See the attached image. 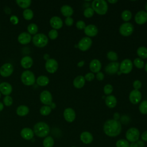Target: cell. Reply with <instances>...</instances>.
<instances>
[{
	"instance_id": "cell-19",
	"label": "cell",
	"mask_w": 147,
	"mask_h": 147,
	"mask_svg": "<svg viewBox=\"0 0 147 147\" xmlns=\"http://www.w3.org/2000/svg\"><path fill=\"white\" fill-rule=\"evenodd\" d=\"M49 23L51 26L54 29H59L63 26V21L62 20L57 16L52 17L49 21Z\"/></svg>"
},
{
	"instance_id": "cell-29",
	"label": "cell",
	"mask_w": 147,
	"mask_h": 147,
	"mask_svg": "<svg viewBox=\"0 0 147 147\" xmlns=\"http://www.w3.org/2000/svg\"><path fill=\"white\" fill-rule=\"evenodd\" d=\"M49 82V78L45 75L39 76L36 80V83L40 86H45L48 84Z\"/></svg>"
},
{
	"instance_id": "cell-3",
	"label": "cell",
	"mask_w": 147,
	"mask_h": 147,
	"mask_svg": "<svg viewBox=\"0 0 147 147\" xmlns=\"http://www.w3.org/2000/svg\"><path fill=\"white\" fill-rule=\"evenodd\" d=\"M92 9L99 15L105 14L108 10V5L104 0H94L92 1Z\"/></svg>"
},
{
	"instance_id": "cell-1",
	"label": "cell",
	"mask_w": 147,
	"mask_h": 147,
	"mask_svg": "<svg viewBox=\"0 0 147 147\" xmlns=\"http://www.w3.org/2000/svg\"><path fill=\"white\" fill-rule=\"evenodd\" d=\"M122 130V126L119 121L109 119L103 125L104 133L108 136L114 137L118 136Z\"/></svg>"
},
{
	"instance_id": "cell-5",
	"label": "cell",
	"mask_w": 147,
	"mask_h": 147,
	"mask_svg": "<svg viewBox=\"0 0 147 147\" xmlns=\"http://www.w3.org/2000/svg\"><path fill=\"white\" fill-rule=\"evenodd\" d=\"M33 44L40 48H42L46 46L48 42L47 36L43 33H37L32 38Z\"/></svg>"
},
{
	"instance_id": "cell-23",
	"label": "cell",
	"mask_w": 147,
	"mask_h": 147,
	"mask_svg": "<svg viewBox=\"0 0 147 147\" xmlns=\"http://www.w3.org/2000/svg\"><path fill=\"white\" fill-rule=\"evenodd\" d=\"M21 137L26 140H31L34 136V132L30 128L25 127L23 128L21 131Z\"/></svg>"
},
{
	"instance_id": "cell-11",
	"label": "cell",
	"mask_w": 147,
	"mask_h": 147,
	"mask_svg": "<svg viewBox=\"0 0 147 147\" xmlns=\"http://www.w3.org/2000/svg\"><path fill=\"white\" fill-rule=\"evenodd\" d=\"M92 45V40L88 37H85L82 38L78 44L79 49L82 51H86L88 50Z\"/></svg>"
},
{
	"instance_id": "cell-27",
	"label": "cell",
	"mask_w": 147,
	"mask_h": 147,
	"mask_svg": "<svg viewBox=\"0 0 147 147\" xmlns=\"http://www.w3.org/2000/svg\"><path fill=\"white\" fill-rule=\"evenodd\" d=\"M105 103L109 108H114L117 105V99L114 95H109L106 98Z\"/></svg>"
},
{
	"instance_id": "cell-7",
	"label": "cell",
	"mask_w": 147,
	"mask_h": 147,
	"mask_svg": "<svg viewBox=\"0 0 147 147\" xmlns=\"http://www.w3.org/2000/svg\"><path fill=\"white\" fill-rule=\"evenodd\" d=\"M134 31V26L130 22L122 24L119 27V33L123 36H129Z\"/></svg>"
},
{
	"instance_id": "cell-24",
	"label": "cell",
	"mask_w": 147,
	"mask_h": 147,
	"mask_svg": "<svg viewBox=\"0 0 147 147\" xmlns=\"http://www.w3.org/2000/svg\"><path fill=\"white\" fill-rule=\"evenodd\" d=\"M33 59L29 56H24L21 60V66L25 69L30 68L33 65Z\"/></svg>"
},
{
	"instance_id": "cell-57",
	"label": "cell",
	"mask_w": 147,
	"mask_h": 147,
	"mask_svg": "<svg viewBox=\"0 0 147 147\" xmlns=\"http://www.w3.org/2000/svg\"><path fill=\"white\" fill-rule=\"evenodd\" d=\"M49 107L51 108V109H55V108L56 107V104H55V103L52 102L51 104L49 105Z\"/></svg>"
},
{
	"instance_id": "cell-33",
	"label": "cell",
	"mask_w": 147,
	"mask_h": 147,
	"mask_svg": "<svg viewBox=\"0 0 147 147\" xmlns=\"http://www.w3.org/2000/svg\"><path fill=\"white\" fill-rule=\"evenodd\" d=\"M24 18L26 20H30L33 17V12L32 10L30 9H25L22 13Z\"/></svg>"
},
{
	"instance_id": "cell-38",
	"label": "cell",
	"mask_w": 147,
	"mask_h": 147,
	"mask_svg": "<svg viewBox=\"0 0 147 147\" xmlns=\"http://www.w3.org/2000/svg\"><path fill=\"white\" fill-rule=\"evenodd\" d=\"M139 110L143 114H147V100L142 101L139 106Z\"/></svg>"
},
{
	"instance_id": "cell-12",
	"label": "cell",
	"mask_w": 147,
	"mask_h": 147,
	"mask_svg": "<svg viewBox=\"0 0 147 147\" xmlns=\"http://www.w3.org/2000/svg\"><path fill=\"white\" fill-rule=\"evenodd\" d=\"M40 100L45 105L48 106L52 102V96L51 93L48 90H44L40 93Z\"/></svg>"
},
{
	"instance_id": "cell-6",
	"label": "cell",
	"mask_w": 147,
	"mask_h": 147,
	"mask_svg": "<svg viewBox=\"0 0 147 147\" xmlns=\"http://www.w3.org/2000/svg\"><path fill=\"white\" fill-rule=\"evenodd\" d=\"M140 131L136 127H130L129 128L126 133L125 137L126 140L128 142H135L138 141L140 138Z\"/></svg>"
},
{
	"instance_id": "cell-49",
	"label": "cell",
	"mask_w": 147,
	"mask_h": 147,
	"mask_svg": "<svg viewBox=\"0 0 147 147\" xmlns=\"http://www.w3.org/2000/svg\"><path fill=\"white\" fill-rule=\"evenodd\" d=\"M65 23L67 26H71L74 23V20L71 17H67L65 20Z\"/></svg>"
},
{
	"instance_id": "cell-40",
	"label": "cell",
	"mask_w": 147,
	"mask_h": 147,
	"mask_svg": "<svg viewBox=\"0 0 147 147\" xmlns=\"http://www.w3.org/2000/svg\"><path fill=\"white\" fill-rule=\"evenodd\" d=\"M107 58L111 60V61H113V62L117 60L118 59V56H117V54L113 52V51H110L107 53Z\"/></svg>"
},
{
	"instance_id": "cell-22",
	"label": "cell",
	"mask_w": 147,
	"mask_h": 147,
	"mask_svg": "<svg viewBox=\"0 0 147 147\" xmlns=\"http://www.w3.org/2000/svg\"><path fill=\"white\" fill-rule=\"evenodd\" d=\"M102 67L100 61L98 59H93L90 63V69L94 73H98L99 72Z\"/></svg>"
},
{
	"instance_id": "cell-39",
	"label": "cell",
	"mask_w": 147,
	"mask_h": 147,
	"mask_svg": "<svg viewBox=\"0 0 147 147\" xmlns=\"http://www.w3.org/2000/svg\"><path fill=\"white\" fill-rule=\"evenodd\" d=\"M134 64L138 68H142L144 67V62L140 58H136L134 60Z\"/></svg>"
},
{
	"instance_id": "cell-48",
	"label": "cell",
	"mask_w": 147,
	"mask_h": 147,
	"mask_svg": "<svg viewBox=\"0 0 147 147\" xmlns=\"http://www.w3.org/2000/svg\"><path fill=\"white\" fill-rule=\"evenodd\" d=\"M133 87L134 88L135 90H138V89H140L141 87V86H142V84H141V82L140 81V80H135L134 82H133Z\"/></svg>"
},
{
	"instance_id": "cell-21",
	"label": "cell",
	"mask_w": 147,
	"mask_h": 147,
	"mask_svg": "<svg viewBox=\"0 0 147 147\" xmlns=\"http://www.w3.org/2000/svg\"><path fill=\"white\" fill-rule=\"evenodd\" d=\"M98 32L97 27L94 25H88L84 28V33L89 37L95 36Z\"/></svg>"
},
{
	"instance_id": "cell-56",
	"label": "cell",
	"mask_w": 147,
	"mask_h": 147,
	"mask_svg": "<svg viewBox=\"0 0 147 147\" xmlns=\"http://www.w3.org/2000/svg\"><path fill=\"white\" fill-rule=\"evenodd\" d=\"M84 64V61H80V62H79V63H78V66L79 67H82Z\"/></svg>"
},
{
	"instance_id": "cell-2",
	"label": "cell",
	"mask_w": 147,
	"mask_h": 147,
	"mask_svg": "<svg viewBox=\"0 0 147 147\" xmlns=\"http://www.w3.org/2000/svg\"><path fill=\"white\" fill-rule=\"evenodd\" d=\"M50 131L49 125L44 122H38L33 127V132L38 137H46Z\"/></svg>"
},
{
	"instance_id": "cell-51",
	"label": "cell",
	"mask_w": 147,
	"mask_h": 147,
	"mask_svg": "<svg viewBox=\"0 0 147 147\" xmlns=\"http://www.w3.org/2000/svg\"><path fill=\"white\" fill-rule=\"evenodd\" d=\"M96 78L97 80H102L104 79V75L102 72H99L96 74Z\"/></svg>"
},
{
	"instance_id": "cell-18",
	"label": "cell",
	"mask_w": 147,
	"mask_h": 147,
	"mask_svg": "<svg viewBox=\"0 0 147 147\" xmlns=\"http://www.w3.org/2000/svg\"><path fill=\"white\" fill-rule=\"evenodd\" d=\"M18 41L21 44H27L31 41V34L28 32H22L18 36Z\"/></svg>"
},
{
	"instance_id": "cell-59",
	"label": "cell",
	"mask_w": 147,
	"mask_h": 147,
	"mask_svg": "<svg viewBox=\"0 0 147 147\" xmlns=\"http://www.w3.org/2000/svg\"><path fill=\"white\" fill-rule=\"evenodd\" d=\"M108 2L110 3H115L116 2H117V0H113V1H111V0H109Z\"/></svg>"
},
{
	"instance_id": "cell-34",
	"label": "cell",
	"mask_w": 147,
	"mask_h": 147,
	"mask_svg": "<svg viewBox=\"0 0 147 147\" xmlns=\"http://www.w3.org/2000/svg\"><path fill=\"white\" fill-rule=\"evenodd\" d=\"M27 30L29 34L35 35L38 32V26L36 24L31 23L28 26Z\"/></svg>"
},
{
	"instance_id": "cell-46",
	"label": "cell",
	"mask_w": 147,
	"mask_h": 147,
	"mask_svg": "<svg viewBox=\"0 0 147 147\" xmlns=\"http://www.w3.org/2000/svg\"><path fill=\"white\" fill-rule=\"evenodd\" d=\"M84 78L85 80H86L87 81H92L94 79L95 75H94V74L93 73L90 72V73L86 74Z\"/></svg>"
},
{
	"instance_id": "cell-43",
	"label": "cell",
	"mask_w": 147,
	"mask_h": 147,
	"mask_svg": "<svg viewBox=\"0 0 147 147\" xmlns=\"http://www.w3.org/2000/svg\"><path fill=\"white\" fill-rule=\"evenodd\" d=\"M48 36L51 39L55 40L58 36V32L56 29H51L48 33Z\"/></svg>"
},
{
	"instance_id": "cell-35",
	"label": "cell",
	"mask_w": 147,
	"mask_h": 147,
	"mask_svg": "<svg viewBox=\"0 0 147 147\" xmlns=\"http://www.w3.org/2000/svg\"><path fill=\"white\" fill-rule=\"evenodd\" d=\"M51 112V108L49 106H42L40 109V113L41 115L46 116L49 115Z\"/></svg>"
},
{
	"instance_id": "cell-45",
	"label": "cell",
	"mask_w": 147,
	"mask_h": 147,
	"mask_svg": "<svg viewBox=\"0 0 147 147\" xmlns=\"http://www.w3.org/2000/svg\"><path fill=\"white\" fill-rule=\"evenodd\" d=\"M76 28L78 29H80V30H82V29H84V28H86V24L85 22L83 21H82V20H80V21H78L76 24Z\"/></svg>"
},
{
	"instance_id": "cell-61",
	"label": "cell",
	"mask_w": 147,
	"mask_h": 147,
	"mask_svg": "<svg viewBox=\"0 0 147 147\" xmlns=\"http://www.w3.org/2000/svg\"><path fill=\"white\" fill-rule=\"evenodd\" d=\"M145 9H146V11H147V3H146V5H145ZM147 13V12H146Z\"/></svg>"
},
{
	"instance_id": "cell-64",
	"label": "cell",
	"mask_w": 147,
	"mask_h": 147,
	"mask_svg": "<svg viewBox=\"0 0 147 147\" xmlns=\"http://www.w3.org/2000/svg\"><path fill=\"white\" fill-rule=\"evenodd\" d=\"M71 147H76V146H71Z\"/></svg>"
},
{
	"instance_id": "cell-41",
	"label": "cell",
	"mask_w": 147,
	"mask_h": 147,
	"mask_svg": "<svg viewBox=\"0 0 147 147\" xmlns=\"http://www.w3.org/2000/svg\"><path fill=\"white\" fill-rule=\"evenodd\" d=\"M94 11L92 8L87 7L84 10L83 14L84 17H86V18H90L94 15Z\"/></svg>"
},
{
	"instance_id": "cell-25",
	"label": "cell",
	"mask_w": 147,
	"mask_h": 147,
	"mask_svg": "<svg viewBox=\"0 0 147 147\" xmlns=\"http://www.w3.org/2000/svg\"><path fill=\"white\" fill-rule=\"evenodd\" d=\"M73 84L76 88H81L85 84V79L84 76L80 75L76 77L73 82Z\"/></svg>"
},
{
	"instance_id": "cell-14",
	"label": "cell",
	"mask_w": 147,
	"mask_h": 147,
	"mask_svg": "<svg viewBox=\"0 0 147 147\" xmlns=\"http://www.w3.org/2000/svg\"><path fill=\"white\" fill-rule=\"evenodd\" d=\"M142 98L141 93L137 90H133L129 94V100L133 104H137L140 102Z\"/></svg>"
},
{
	"instance_id": "cell-42",
	"label": "cell",
	"mask_w": 147,
	"mask_h": 147,
	"mask_svg": "<svg viewBox=\"0 0 147 147\" xmlns=\"http://www.w3.org/2000/svg\"><path fill=\"white\" fill-rule=\"evenodd\" d=\"M3 105H5L6 106H11L13 102V98L11 96H10L9 95L5 96L3 98Z\"/></svg>"
},
{
	"instance_id": "cell-9",
	"label": "cell",
	"mask_w": 147,
	"mask_h": 147,
	"mask_svg": "<svg viewBox=\"0 0 147 147\" xmlns=\"http://www.w3.org/2000/svg\"><path fill=\"white\" fill-rule=\"evenodd\" d=\"M14 71L13 65L9 63L3 64L0 68V75L3 77L10 76Z\"/></svg>"
},
{
	"instance_id": "cell-28",
	"label": "cell",
	"mask_w": 147,
	"mask_h": 147,
	"mask_svg": "<svg viewBox=\"0 0 147 147\" xmlns=\"http://www.w3.org/2000/svg\"><path fill=\"white\" fill-rule=\"evenodd\" d=\"M29 112V109L25 105H20L16 109L17 114L19 116H25Z\"/></svg>"
},
{
	"instance_id": "cell-44",
	"label": "cell",
	"mask_w": 147,
	"mask_h": 147,
	"mask_svg": "<svg viewBox=\"0 0 147 147\" xmlns=\"http://www.w3.org/2000/svg\"><path fill=\"white\" fill-rule=\"evenodd\" d=\"M113 90V86L111 85V84H106L104 88H103V91H104V93L106 95H109L110 94L112 91Z\"/></svg>"
},
{
	"instance_id": "cell-17",
	"label": "cell",
	"mask_w": 147,
	"mask_h": 147,
	"mask_svg": "<svg viewBox=\"0 0 147 147\" xmlns=\"http://www.w3.org/2000/svg\"><path fill=\"white\" fill-rule=\"evenodd\" d=\"M12 90V86L10 83L6 82L0 83V92L4 95H9L11 93Z\"/></svg>"
},
{
	"instance_id": "cell-58",
	"label": "cell",
	"mask_w": 147,
	"mask_h": 147,
	"mask_svg": "<svg viewBox=\"0 0 147 147\" xmlns=\"http://www.w3.org/2000/svg\"><path fill=\"white\" fill-rule=\"evenodd\" d=\"M3 107H4L3 103L0 102V111H1L3 109Z\"/></svg>"
},
{
	"instance_id": "cell-30",
	"label": "cell",
	"mask_w": 147,
	"mask_h": 147,
	"mask_svg": "<svg viewBox=\"0 0 147 147\" xmlns=\"http://www.w3.org/2000/svg\"><path fill=\"white\" fill-rule=\"evenodd\" d=\"M138 56L141 59L147 58V48L145 47H140L137 51Z\"/></svg>"
},
{
	"instance_id": "cell-52",
	"label": "cell",
	"mask_w": 147,
	"mask_h": 147,
	"mask_svg": "<svg viewBox=\"0 0 147 147\" xmlns=\"http://www.w3.org/2000/svg\"><path fill=\"white\" fill-rule=\"evenodd\" d=\"M113 117H114V119L116 120V121H118V119H119V117H120L119 114L118 113H115L114 114Z\"/></svg>"
},
{
	"instance_id": "cell-8",
	"label": "cell",
	"mask_w": 147,
	"mask_h": 147,
	"mask_svg": "<svg viewBox=\"0 0 147 147\" xmlns=\"http://www.w3.org/2000/svg\"><path fill=\"white\" fill-rule=\"evenodd\" d=\"M133 68V64L130 59H126L123 60L119 64L120 72L124 74H129Z\"/></svg>"
},
{
	"instance_id": "cell-55",
	"label": "cell",
	"mask_w": 147,
	"mask_h": 147,
	"mask_svg": "<svg viewBox=\"0 0 147 147\" xmlns=\"http://www.w3.org/2000/svg\"><path fill=\"white\" fill-rule=\"evenodd\" d=\"M43 58L44 59V60H45L46 61L47 60H49L50 58H49V54H48V53H45L44 55V56H43Z\"/></svg>"
},
{
	"instance_id": "cell-36",
	"label": "cell",
	"mask_w": 147,
	"mask_h": 147,
	"mask_svg": "<svg viewBox=\"0 0 147 147\" xmlns=\"http://www.w3.org/2000/svg\"><path fill=\"white\" fill-rule=\"evenodd\" d=\"M129 142L125 139H119L116 143V147H129Z\"/></svg>"
},
{
	"instance_id": "cell-50",
	"label": "cell",
	"mask_w": 147,
	"mask_h": 147,
	"mask_svg": "<svg viewBox=\"0 0 147 147\" xmlns=\"http://www.w3.org/2000/svg\"><path fill=\"white\" fill-rule=\"evenodd\" d=\"M141 140L142 141H144V142H147V130L144 131L141 136Z\"/></svg>"
},
{
	"instance_id": "cell-10",
	"label": "cell",
	"mask_w": 147,
	"mask_h": 147,
	"mask_svg": "<svg viewBox=\"0 0 147 147\" xmlns=\"http://www.w3.org/2000/svg\"><path fill=\"white\" fill-rule=\"evenodd\" d=\"M45 67L48 72L51 74L55 73L58 68V63L54 59H49L46 61Z\"/></svg>"
},
{
	"instance_id": "cell-31",
	"label": "cell",
	"mask_w": 147,
	"mask_h": 147,
	"mask_svg": "<svg viewBox=\"0 0 147 147\" xmlns=\"http://www.w3.org/2000/svg\"><path fill=\"white\" fill-rule=\"evenodd\" d=\"M44 147H53L54 145V140L51 136H47L42 142Z\"/></svg>"
},
{
	"instance_id": "cell-54",
	"label": "cell",
	"mask_w": 147,
	"mask_h": 147,
	"mask_svg": "<svg viewBox=\"0 0 147 147\" xmlns=\"http://www.w3.org/2000/svg\"><path fill=\"white\" fill-rule=\"evenodd\" d=\"M129 147H138V145L137 143V142H131L129 144Z\"/></svg>"
},
{
	"instance_id": "cell-62",
	"label": "cell",
	"mask_w": 147,
	"mask_h": 147,
	"mask_svg": "<svg viewBox=\"0 0 147 147\" xmlns=\"http://www.w3.org/2000/svg\"><path fill=\"white\" fill-rule=\"evenodd\" d=\"M121 72H118V75H120V74H121Z\"/></svg>"
},
{
	"instance_id": "cell-37",
	"label": "cell",
	"mask_w": 147,
	"mask_h": 147,
	"mask_svg": "<svg viewBox=\"0 0 147 147\" xmlns=\"http://www.w3.org/2000/svg\"><path fill=\"white\" fill-rule=\"evenodd\" d=\"M131 16L132 15H131V11L128 10H124L121 14V17L122 20L126 22L129 21L131 18Z\"/></svg>"
},
{
	"instance_id": "cell-4",
	"label": "cell",
	"mask_w": 147,
	"mask_h": 147,
	"mask_svg": "<svg viewBox=\"0 0 147 147\" xmlns=\"http://www.w3.org/2000/svg\"><path fill=\"white\" fill-rule=\"evenodd\" d=\"M21 79L22 83L26 86L33 85L36 82V78L33 72L29 70H25L22 72Z\"/></svg>"
},
{
	"instance_id": "cell-20",
	"label": "cell",
	"mask_w": 147,
	"mask_h": 147,
	"mask_svg": "<svg viewBox=\"0 0 147 147\" xmlns=\"http://www.w3.org/2000/svg\"><path fill=\"white\" fill-rule=\"evenodd\" d=\"M80 139L83 144H90L92 142L94 138L91 133L85 131L80 134Z\"/></svg>"
},
{
	"instance_id": "cell-32",
	"label": "cell",
	"mask_w": 147,
	"mask_h": 147,
	"mask_svg": "<svg viewBox=\"0 0 147 147\" xmlns=\"http://www.w3.org/2000/svg\"><path fill=\"white\" fill-rule=\"evenodd\" d=\"M16 3L20 7L24 9H28L32 1L30 0H17Z\"/></svg>"
},
{
	"instance_id": "cell-47",
	"label": "cell",
	"mask_w": 147,
	"mask_h": 147,
	"mask_svg": "<svg viewBox=\"0 0 147 147\" xmlns=\"http://www.w3.org/2000/svg\"><path fill=\"white\" fill-rule=\"evenodd\" d=\"M10 22L14 24V25H16L18 23V21H19V19L16 16H14V15H12L10 17Z\"/></svg>"
},
{
	"instance_id": "cell-26",
	"label": "cell",
	"mask_w": 147,
	"mask_h": 147,
	"mask_svg": "<svg viewBox=\"0 0 147 147\" xmlns=\"http://www.w3.org/2000/svg\"><path fill=\"white\" fill-rule=\"evenodd\" d=\"M60 11L62 13V14L66 17H71L74 13L72 8L70 6L67 5L61 6L60 9Z\"/></svg>"
},
{
	"instance_id": "cell-60",
	"label": "cell",
	"mask_w": 147,
	"mask_h": 147,
	"mask_svg": "<svg viewBox=\"0 0 147 147\" xmlns=\"http://www.w3.org/2000/svg\"><path fill=\"white\" fill-rule=\"evenodd\" d=\"M145 70L147 72V63H146V64L145 65Z\"/></svg>"
},
{
	"instance_id": "cell-16",
	"label": "cell",
	"mask_w": 147,
	"mask_h": 147,
	"mask_svg": "<svg viewBox=\"0 0 147 147\" xmlns=\"http://www.w3.org/2000/svg\"><path fill=\"white\" fill-rule=\"evenodd\" d=\"M63 115L65 121L68 122H73L76 118L75 112L72 108L65 109L64 111Z\"/></svg>"
},
{
	"instance_id": "cell-15",
	"label": "cell",
	"mask_w": 147,
	"mask_h": 147,
	"mask_svg": "<svg viewBox=\"0 0 147 147\" xmlns=\"http://www.w3.org/2000/svg\"><path fill=\"white\" fill-rule=\"evenodd\" d=\"M119 63L116 61L109 63L105 68V71L109 75H114L116 74L119 68Z\"/></svg>"
},
{
	"instance_id": "cell-13",
	"label": "cell",
	"mask_w": 147,
	"mask_h": 147,
	"mask_svg": "<svg viewBox=\"0 0 147 147\" xmlns=\"http://www.w3.org/2000/svg\"><path fill=\"white\" fill-rule=\"evenodd\" d=\"M134 20L138 25H142L145 24L147 21V13L143 10L139 11L136 14Z\"/></svg>"
},
{
	"instance_id": "cell-53",
	"label": "cell",
	"mask_w": 147,
	"mask_h": 147,
	"mask_svg": "<svg viewBox=\"0 0 147 147\" xmlns=\"http://www.w3.org/2000/svg\"><path fill=\"white\" fill-rule=\"evenodd\" d=\"M4 11H5V12L7 14H10V13H11V9H10V7H7V6H6V7H5Z\"/></svg>"
},
{
	"instance_id": "cell-63",
	"label": "cell",
	"mask_w": 147,
	"mask_h": 147,
	"mask_svg": "<svg viewBox=\"0 0 147 147\" xmlns=\"http://www.w3.org/2000/svg\"><path fill=\"white\" fill-rule=\"evenodd\" d=\"M1 92H0V98H1Z\"/></svg>"
}]
</instances>
